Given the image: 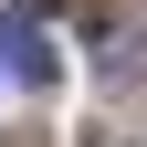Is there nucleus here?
Returning <instances> with one entry per match:
<instances>
[{"instance_id":"obj_1","label":"nucleus","mask_w":147,"mask_h":147,"mask_svg":"<svg viewBox=\"0 0 147 147\" xmlns=\"http://www.w3.org/2000/svg\"><path fill=\"white\" fill-rule=\"evenodd\" d=\"M0 74H21V84H53V32L32 11H0Z\"/></svg>"},{"instance_id":"obj_2","label":"nucleus","mask_w":147,"mask_h":147,"mask_svg":"<svg viewBox=\"0 0 147 147\" xmlns=\"http://www.w3.org/2000/svg\"><path fill=\"white\" fill-rule=\"evenodd\" d=\"M21 11H32V0H21ZM42 11H53V0H42Z\"/></svg>"}]
</instances>
